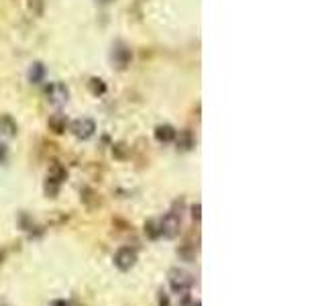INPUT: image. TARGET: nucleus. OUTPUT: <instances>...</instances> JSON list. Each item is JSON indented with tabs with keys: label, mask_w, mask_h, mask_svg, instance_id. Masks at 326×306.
Returning <instances> with one entry per match:
<instances>
[{
	"label": "nucleus",
	"mask_w": 326,
	"mask_h": 306,
	"mask_svg": "<svg viewBox=\"0 0 326 306\" xmlns=\"http://www.w3.org/2000/svg\"><path fill=\"white\" fill-rule=\"evenodd\" d=\"M182 211H184V200H176L172 211L161 219V229H163V237L168 239H176L182 231Z\"/></svg>",
	"instance_id": "obj_1"
},
{
	"label": "nucleus",
	"mask_w": 326,
	"mask_h": 306,
	"mask_svg": "<svg viewBox=\"0 0 326 306\" xmlns=\"http://www.w3.org/2000/svg\"><path fill=\"white\" fill-rule=\"evenodd\" d=\"M168 282H170L172 292L178 294V296H182V294H186V292L192 290V286H194V276H192L190 272H186V270L172 268L170 274H168Z\"/></svg>",
	"instance_id": "obj_2"
},
{
	"label": "nucleus",
	"mask_w": 326,
	"mask_h": 306,
	"mask_svg": "<svg viewBox=\"0 0 326 306\" xmlns=\"http://www.w3.org/2000/svg\"><path fill=\"white\" fill-rule=\"evenodd\" d=\"M137 260H139L137 249H135V247H129V245L119 247V249H117V253H115V266H117L121 272H129V270H133V268H135V264H137Z\"/></svg>",
	"instance_id": "obj_3"
},
{
	"label": "nucleus",
	"mask_w": 326,
	"mask_h": 306,
	"mask_svg": "<svg viewBox=\"0 0 326 306\" xmlns=\"http://www.w3.org/2000/svg\"><path fill=\"white\" fill-rule=\"evenodd\" d=\"M45 98H47L49 105L62 107V105H66V102L70 100V90L62 82H51L49 86H45Z\"/></svg>",
	"instance_id": "obj_4"
},
{
	"label": "nucleus",
	"mask_w": 326,
	"mask_h": 306,
	"mask_svg": "<svg viewBox=\"0 0 326 306\" xmlns=\"http://www.w3.org/2000/svg\"><path fill=\"white\" fill-rule=\"evenodd\" d=\"M94 131H96V125H94L92 119H78V121L72 123V133L82 141L90 139L94 135Z\"/></svg>",
	"instance_id": "obj_5"
},
{
	"label": "nucleus",
	"mask_w": 326,
	"mask_h": 306,
	"mask_svg": "<svg viewBox=\"0 0 326 306\" xmlns=\"http://www.w3.org/2000/svg\"><path fill=\"white\" fill-rule=\"evenodd\" d=\"M113 62L117 64V68L125 70V68L129 66V62H131V49H129L127 45L119 43V45L115 47V51H113Z\"/></svg>",
	"instance_id": "obj_6"
},
{
	"label": "nucleus",
	"mask_w": 326,
	"mask_h": 306,
	"mask_svg": "<svg viewBox=\"0 0 326 306\" xmlns=\"http://www.w3.org/2000/svg\"><path fill=\"white\" fill-rule=\"evenodd\" d=\"M80 198H82V202L86 204V207L90 209V211H94V209H98L100 207V196L92 190V188H88V186H84L82 190H80Z\"/></svg>",
	"instance_id": "obj_7"
},
{
	"label": "nucleus",
	"mask_w": 326,
	"mask_h": 306,
	"mask_svg": "<svg viewBox=\"0 0 326 306\" xmlns=\"http://www.w3.org/2000/svg\"><path fill=\"white\" fill-rule=\"evenodd\" d=\"M145 235H147V239H151V241L161 239V237H163L161 219H149V221L145 223Z\"/></svg>",
	"instance_id": "obj_8"
},
{
	"label": "nucleus",
	"mask_w": 326,
	"mask_h": 306,
	"mask_svg": "<svg viewBox=\"0 0 326 306\" xmlns=\"http://www.w3.org/2000/svg\"><path fill=\"white\" fill-rule=\"evenodd\" d=\"M176 135L178 133H176V129L172 125H159L155 129V139L161 141V143H172L176 139Z\"/></svg>",
	"instance_id": "obj_9"
},
{
	"label": "nucleus",
	"mask_w": 326,
	"mask_h": 306,
	"mask_svg": "<svg viewBox=\"0 0 326 306\" xmlns=\"http://www.w3.org/2000/svg\"><path fill=\"white\" fill-rule=\"evenodd\" d=\"M49 129L56 133V135L66 133V129H68V119H66L64 115H53V117H49Z\"/></svg>",
	"instance_id": "obj_10"
},
{
	"label": "nucleus",
	"mask_w": 326,
	"mask_h": 306,
	"mask_svg": "<svg viewBox=\"0 0 326 306\" xmlns=\"http://www.w3.org/2000/svg\"><path fill=\"white\" fill-rule=\"evenodd\" d=\"M196 253H198V249H196V245H192V243H184V245L178 247V255H180L182 262L192 264V262L196 260Z\"/></svg>",
	"instance_id": "obj_11"
},
{
	"label": "nucleus",
	"mask_w": 326,
	"mask_h": 306,
	"mask_svg": "<svg viewBox=\"0 0 326 306\" xmlns=\"http://www.w3.org/2000/svg\"><path fill=\"white\" fill-rule=\"evenodd\" d=\"M45 80V66L41 62H35L29 70V82L31 84H41Z\"/></svg>",
	"instance_id": "obj_12"
},
{
	"label": "nucleus",
	"mask_w": 326,
	"mask_h": 306,
	"mask_svg": "<svg viewBox=\"0 0 326 306\" xmlns=\"http://www.w3.org/2000/svg\"><path fill=\"white\" fill-rule=\"evenodd\" d=\"M0 133L5 137H15L17 135V125L11 117H0Z\"/></svg>",
	"instance_id": "obj_13"
},
{
	"label": "nucleus",
	"mask_w": 326,
	"mask_h": 306,
	"mask_svg": "<svg viewBox=\"0 0 326 306\" xmlns=\"http://www.w3.org/2000/svg\"><path fill=\"white\" fill-rule=\"evenodd\" d=\"M60 182L58 180H53V178H49L47 176V182H45V186H43V190H45V196L47 198H56L58 194H60Z\"/></svg>",
	"instance_id": "obj_14"
},
{
	"label": "nucleus",
	"mask_w": 326,
	"mask_h": 306,
	"mask_svg": "<svg viewBox=\"0 0 326 306\" xmlns=\"http://www.w3.org/2000/svg\"><path fill=\"white\" fill-rule=\"evenodd\" d=\"M49 178H53V180H58L60 184L68 178V170L62 166V164H53L51 166V170H49Z\"/></svg>",
	"instance_id": "obj_15"
},
{
	"label": "nucleus",
	"mask_w": 326,
	"mask_h": 306,
	"mask_svg": "<svg viewBox=\"0 0 326 306\" xmlns=\"http://www.w3.org/2000/svg\"><path fill=\"white\" fill-rule=\"evenodd\" d=\"M88 86H90V92H92V94H104V92H106V84H104L100 78H92V80L88 82Z\"/></svg>",
	"instance_id": "obj_16"
},
{
	"label": "nucleus",
	"mask_w": 326,
	"mask_h": 306,
	"mask_svg": "<svg viewBox=\"0 0 326 306\" xmlns=\"http://www.w3.org/2000/svg\"><path fill=\"white\" fill-rule=\"evenodd\" d=\"M113 153H115L117 160H127L129 158V147L125 143H117V145H113Z\"/></svg>",
	"instance_id": "obj_17"
},
{
	"label": "nucleus",
	"mask_w": 326,
	"mask_h": 306,
	"mask_svg": "<svg viewBox=\"0 0 326 306\" xmlns=\"http://www.w3.org/2000/svg\"><path fill=\"white\" fill-rule=\"evenodd\" d=\"M192 147H194V139H192V135H190V133H184V135L180 137V141H178V149L188 151V149H192Z\"/></svg>",
	"instance_id": "obj_18"
},
{
	"label": "nucleus",
	"mask_w": 326,
	"mask_h": 306,
	"mask_svg": "<svg viewBox=\"0 0 326 306\" xmlns=\"http://www.w3.org/2000/svg\"><path fill=\"white\" fill-rule=\"evenodd\" d=\"M180 306H202V302H200V300H194V298H192V296L186 292V294H182Z\"/></svg>",
	"instance_id": "obj_19"
},
{
	"label": "nucleus",
	"mask_w": 326,
	"mask_h": 306,
	"mask_svg": "<svg viewBox=\"0 0 326 306\" xmlns=\"http://www.w3.org/2000/svg\"><path fill=\"white\" fill-rule=\"evenodd\" d=\"M157 304L159 306H172V302H170V296L163 292V290H159L157 292Z\"/></svg>",
	"instance_id": "obj_20"
},
{
	"label": "nucleus",
	"mask_w": 326,
	"mask_h": 306,
	"mask_svg": "<svg viewBox=\"0 0 326 306\" xmlns=\"http://www.w3.org/2000/svg\"><path fill=\"white\" fill-rule=\"evenodd\" d=\"M192 219H194L196 223H200V219H202V204H200V202H196L194 207H192Z\"/></svg>",
	"instance_id": "obj_21"
},
{
	"label": "nucleus",
	"mask_w": 326,
	"mask_h": 306,
	"mask_svg": "<svg viewBox=\"0 0 326 306\" xmlns=\"http://www.w3.org/2000/svg\"><path fill=\"white\" fill-rule=\"evenodd\" d=\"M49 306H70V302H68V300H64V298H58V300H51V302H49Z\"/></svg>",
	"instance_id": "obj_22"
},
{
	"label": "nucleus",
	"mask_w": 326,
	"mask_h": 306,
	"mask_svg": "<svg viewBox=\"0 0 326 306\" xmlns=\"http://www.w3.org/2000/svg\"><path fill=\"white\" fill-rule=\"evenodd\" d=\"M7 158H9L7 147H5V145H0V164H5V162H7Z\"/></svg>",
	"instance_id": "obj_23"
},
{
	"label": "nucleus",
	"mask_w": 326,
	"mask_h": 306,
	"mask_svg": "<svg viewBox=\"0 0 326 306\" xmlns=\"http://www.w3.org/2000/svg\"><path fill=\"white\" fill-rule=\"evenodd\" d=\"M7 260V251L5 249H0V266H3V262Z\"/></svg>",
	"instance_id": "obj_24"
},
{
	"label": "nucleus",
	"mask_w": 326,
	"mask_h": 306,
	"mask_svg": "<svg viewBox=\"0 0 326 306\" xmlns=\"http://www.w3.org/2000/svg\"><path fill=\"white\" fill-rule=\"evenodd\" d=\"M0 306H9V304H5V302H0Z\"/></svg>",
	"instance_id": "obj_25"
},
{
	"label": "nucleus",
	"mask_w": 326,
	"mask_h": 306,
	"mask_svg": "<svg viewBox=\"0 0 326 306\" xmlns=\"http://www.w3.org/2000/svg\"><path fill=\"white\" fill-rule=\"evenodd\" d=\"M100 3H108V0H100Z\"/></svg>",
	"instance_id": "obj_26"
}]
</instances>
